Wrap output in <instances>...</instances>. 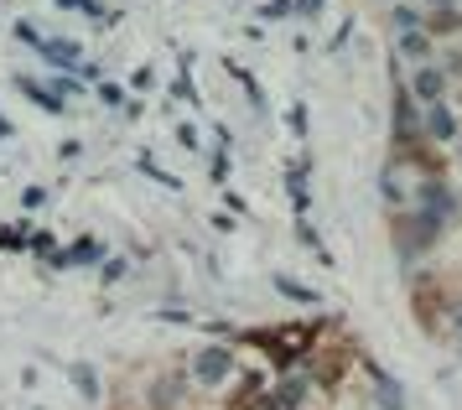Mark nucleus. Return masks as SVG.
Wrapping results in <instances>:
<instances>
[{
    "mask_svg": "<svg viewBox=\"0 0 462 410\" xmlns=\"http://www.w3.org/2000/svg\"><path fill=\"white\" fill-rule=\"evenodd\" d=\"M22 89H26L37 104H42L47 115H58V109H63V94H47V89H37V83H22Z\"/></svg>",
    "mask_w": 462,
    "mask_h": 410,
    "instance_id": "9b49d317",
    "label": "nucleus"
},
{
    "mask_svg": "<svg viewBox=\"0 0 462 410\" xmlns=\"http://www.w3.org/2000/svg\"><path fill=\"white\" fill-rule=\"evenodd\" d=\"M400 52L416 62V68L431 58V37H426V26H420V32H400Z\"/></svg>",
    "mask_w": 462,
    "mask_h": 410,
    "instance_id": "0eeeda50",
    "label": "nucleus"
},
{
    "mask_svg": "<svg viewBox=\"0 0 462 410\" xmlns=\"http://www.w3.org/2000/svg\"><path fill=\"white\" fill-rule=\"evenodd\" d=\"M307 395H312V374L296 369L271 390V400H275V410H307Z\"/></svg>",
    "mask_w": 462,
    "mask_h": 410,
    "instance_id": "f03ea898",
    "label": "nucleus"
},
{
    "mask_svg": "<svg viewBox=\"0 0 462 410\" xmlns=\"http://www.w3.org/2000/svg\"><path fill=\"white\" fill-rule=\"evenodd\" d=\"M431 5H437V11H447V5H452V0H431Z\"/></svg>",
    "mask_w": 462,
    "mask_h": 410,
    "instance_id": "dca6fc26",
    "label": "nucleus"
},
{
    "mask_svg": "<svg viewBox=\"0 0 462 410\" xmlns=\"http://www.w3.org/2000/svg\"><path fill=\"white\" fill-rule=\"evenodd\" d=\"M411 94L420 104H441V94H447V68H431V62L411 68Z\"/></svg>",
    "mask_w": 462,
    "mask_h": 410,
    "instance_id": "7ed1b4c3",
    "label": "nucleus"
},
{
    "mask_svg": "<svg viewBox=\"0 0 462 410\" xmlns=\"http://www.w3.org/2000/svg\"><path fill=\"white\" fill-rule=\"evenodd\" d=\"M457 322H462V312H457Z\"/></svg>",
    "mask_w": 462,
    "mask_h": 410,
    "instance_id": "f3484780",
    "label": "nucleus"
},
{
    "mask_svg": "<svg viewBox=\"0 0 462 410\" xmlns=\"http://www.w3.org/2000/svg\"><path fill=\"white\" fill-rule=\"evenodd\" d=\"M68 260H99V245L94 239H84V245H73V255Z\"/></svg>",
    "mask_w": 462,
    "mask_h": 410,
    "instance_id": "4468645a",
    "label": "nucleus"
},
{
    "mask_svg": "<svg viewBox=\"0 0 462 410\" xmlns=\"http://www.w3.org/2000/svg\"><path fill=\"white\" fill-rule=\"evenodd\" d=\"M452 32H462V11H452V5L426 21V37H452Z\"/></svg>",
    "mask_w": 462,
    "mask_h": 410,
    "instance_id": "1a4fd4ad",
    "label": "nucleus"
},
{
    "mask_svg": "<svg viewBox=\"0 0 462 410\" xmlns=\"http://www.w3.org/2000/svg\"><path fill=\"white\" fill-rule=\"evenodd\" d=\"M395 120H400V141H405V135H411V130H416V104H411V99H400Z\"/></svg>",
    "mask_w": 462,
    "mask_h": 410,
    "instance_id": "f8f14e48",
    "label": "nucleus"
},
{
    "mask_svg": "<svg viewBox=\"0 0 462 410\" xmlns=\"http://www.w3.org/2000/svg\"><path fill=\"white\" fill-rule=\"evenodd\" d=\"M416 208L447 224V219H452V192H447V187H441L437 177H431V182H420V187H416Z\"/></svg>",
    "mask_w": 462,
    "mask_h": 410,
    "instance_id": "20e7f679",
    "label": "nucleus"
},
{
    "mask_svg": "<svg viewBox=\"0 0 462 410\" xmlns=\"http://www.w3.org/2000/svg\"><path fill=\"white\" fill-rule=\"evenodd\" d=\"M182 405V374H162L151 385V410H177Z\"/></svg>",
    "mask_w": 462,
    "mask_h": 410,
    "instance_id": "423d86ee",
    "label": "nucleus"
},
{
    "mask_svg": "<svg viewBox=\"0 0 462 410\" xmlns=\"http://www.w3.org/2000/svg\"><path fill=\"white\" fill-rule=\"evenodd\" d=\"M420 130H426L431 141H452V135H457V120H452V109H447V104H426Z\"/></svg>",
    "mask_w": 462,
    "mask_h": 410,
    "instance_id": "39448f33",
    "label": "nucleus"
},
{
    "mask_svg": "<svg viewBox=\"0 0 462 410\" xmlns=\"http://www.w3.org/2000/svg\"><path fill=\"white\" fill-rule=\"evenodd\" d=\"M374 390H379V400H384V410H405V400H400V385L390 379V374H374Z\"/></svg>",
    "mask_w": 462,
    "mask_h": 410,
    "instance_id": "9d476101",
    "label": "nucleus"
},
{
    "mask_svg": "<svg viewBox=\"0 0 462 410\" xmlns=\"http://www.w3.org/2000/svg\"><path fill=\"white\" fill-rule=\"evenodd\" d=\"M395 32H420V11L400 5V11H395Z\"/></svg>",
    "mask_w": 462,
    "mask_h": 410,
    "instance_id": "ddd939ff",
    "label": "nucleus"
},
{
    "mask_svg": "<svg viewBox=\"0 0 462 410\" xmlns=\"http://www.w3.org/2000/svg\"><path fill=\"white\" fill-rule=\"evenodd\" d=\"M245 410H275V400H271V395H250V400H245Z\"/></svg>",
    "mask_w": 462,
    "mask_h": 410,
    "instance_id": "2eb2a0df",
    "label": "nucleus"
},
{
    "mask_svg": "<svg viewBox=\"0 0 462 410\" xmlns=\"http://www.w3.org/2000/svg\"><path fill=\"white\" fill-rule=\"evenodd\" d=\"M192 374H198V385H224V379H229L234 374V353L224 349V343H213V349H203L198 353V359H192Z\"/></svg>",
    "mask_w": 462,
    "mask_h": 410,
    "instance_id": "f257e3e1",
    "label": "nucleus"
},
{
    "mask_svg": "<svg viewBox=\"0 0 462 410\" xmlns=\"http://www.w3.org/2000/svg\"><path fill=\"white\" fill-rule=\"evenodd\" d=\"M42 58L58 62V68H79V47L63 42V37H52V42H42Z\"/></svg>",
    "mask_w": 462,
    "mask_h": 410,
    "instance_id": "6e6552de",
    "label": "nucleus"
}]
</instances>
